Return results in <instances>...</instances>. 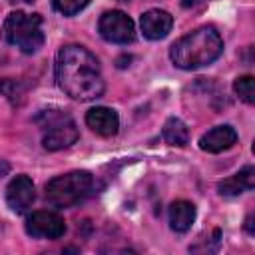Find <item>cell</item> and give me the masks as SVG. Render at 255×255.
<instances>
[{
    "label": "cell",
    "instance_id": "6da1fadb",
    "mask_svg": "<svg viewBox=\"0 0 255 255\" xmlns=\"http://www.w3.org/2000/svg\"><path fill=\"white\" fill-rule=\"evenodd\" d=\"M56 82L66 96L78 102L96 100L106 90L98 58L78 44L60 48L56 56Z\"/></svg>",
    "mask_w": 255,
    "mask_h": 255
},
{
    "label": "cell",
    "instance_id": "7a4b0ae2",
    "mask_svg": "<svg viewBox=\"0 0 255 255\" xmlns=\"http://www.w3.org/2000/svg\"><path fill=\"white\" fill-rule=\"evenodd\" d=\"M221 52L223 40L219 32L211 26H201L173 42L169 48V58L173 66L181 70H197L213 64L221 56Z\"/></svg>",
    "mask_w": 255,
    "mask_h": 255
},
{
    "label": "cell",
    "instance_id": "3957f363",
    "mask_svg": "<svg viewBox=\"0 0 255 255\" xmlns=\"http://www.w3.org/2000/svg\"><path fill=\"white\" fill-rule=\"evenodd\" d=\"M94 189V177L88 171H70L46 183V199L50 205L66 209L82 203Z\"/></svg>",
    "mask_w": 255,
    "mask_h": 255
},
{
    "label": "cell",
    "instance_id": "277c9868",
    "mask_svg": "<svg viewBox=\"0 0 255 255\" xmlns=\"http://www.w3.org/2000/svg\"><path fill=\"white\" fill-rule=\"evenodd\" d=\"M2 36L10 46H16L24 54H34L44 44L42 18L38 14L12 12L4 22Z\"/></svg>",
    "mask_w": 255,
    "mask_h": 255
},
{
    "label": "cell",
    "instance_id": "5b68a950",
    "mask_svg": "<svg viewBox=\"0 0 255 255\" xmlns=\"http://www.w3.org/2000/svg\"><path fill=\"white\" fill-rule=\"evenodd\" d=\"M42 118H44V122H42V128H44L42 143L48 151H58V149H64V147L78 141L80 133H78L76 122L68 114H64V112H44Z\"/></svg>",
    "mask_w": 255,
    "mask_h": 255
},
{
    "label": "cell",
    "instance_id": "8992f818",
    "mask_svg": "<svg viewBox=\"0 0 255 255\" xmlns=\"http://www.w3.org/2000/svg\"><path fill=\"white\" fill-rule=\"evenodd\" d=\"M98 32L104 40H108L112 44H129L135 40L133 20L120 10H110V12L102 14V18L98 22Z\"/></svg>",
    "mask_w": 255,
    "mask_h": 255
},
{
    "label": "cell",
    "instance_id": "52a82bcc",
    "mask_svg": "<svg viewBox=\"0 0 255 255\" xmlns=\"http://www.w3.org/2000/svg\"><path fill=\"white\" fill-rule=\"evenodd\" d=\"M26 233L42 239H60L66 233V221L54 211H34L26 219Z\"/></svg>",
    "mask_w": 255,
    "mask_h": 255
},
{
    "label": "cell",
    "instance_id": "ba28073f",
    "mask_svg": "<svg viewBox=\"0 0 255 255\" xmlns=\"http://www.w3.org/2000/svg\"><path fill=\"white\" fill-rule=\"evenodd\" d=\"M36 199V189L34 183L28 175H16L8 187H6V201L8 207L16 213H24Z\"/></svg>",
    "mask_w": 255,
    "mask_h": 255
},
{
    "label": "cell",
    "instance_id": "9c48e42d",
    "mask_svg": "<svg viewBox=\"0 0 255 255\" xmlns=\"http://www.w3.org/2000/svg\"><path fill=\"white\" fill-rule=\"evenodd\" d=\"M139 26H141V32L147 40H161L171 32L173 18H171L169 12L153 8V10H147V12L141 14Z\"/></svg>",
    "mask_w": 255,
    "mask_h": 255
},
{
    "label": "cell",
    "instance_id": "30bf717a",
    "mask_svg": "<svg viewBox=\"0 0 255 255\" xmlns=\"http://www.w3.org/2000/svg\"><path fill=\"white\" fill-rule=\"evenodd\" d=\"M86 124L92 131H96L98 135L102 137H112L118 133V128H120V118H118V112L112 110V108H92L88 114H86Z\"/></svg>",
    "mask_w": 255,
    "mask_h": 255
},
{
    "label": "cell",
    "instance_id": "8fae6325",
    "mask_svg": "<svg viewBox=\"0 0 255 255\" xmlns=\"http://www.w3.org/2000/svg\"><path fill=\"white\" fill-rule=\"evenodd\" d=\"M235 141H237V131L231 126H215L201 135L199 147L209 153H219L233 147Z\"/></svg>",
    "mask_w": 255,
    "mask_h": 255
},
{
    "label": "cell",
    "instance_id": "7c38bea8",
    "mask_svg": "<svg viewBox=\"0 0 255 255\" xmlns=\"http://www.w3.org/2000/svg\"><path fill=\"white\" fill-rule=\"evenodd\" d=\"M253 187H255V169H253V165L243 167L241 171H237L235 175L223 179L217 185V189H219L221 195H239V193L249 191Z\"/></svg>",
    "mask_w": 255,
    "mask_h": 255
},
{
    "label": "cell",
    "instance_id": "4fadbf2b",
    "mask_svg": "<svg viewBox=\"0 0 255 255\" xmlns=\"http://www.w3.org/2000/svg\"><path fill=\"white\" fill-rule=\"evenodd\" d=\"M195 221V205L189 201H173L169 205V225L177 233H185Z\"/></svg>",
    "mask_w": 255,
    "mask_h": 255
},
{
    "label": "cell",
    "instance_id": "5bb4252c",
    "mask_svg": "<svg viewBox=\"0 0 255 255\" xmlns=\"http://www.w3.org/2000/svg\"><path fill=\"white\" fill-rule=\"evenodd\" d=\"M161 135H163V139H165L169 145H177V147H183V145L189 141L187 126H185L179 118H169V120L163 124Z\"/></svg>",
    "mask_w": 255,
    "mask_h": 255
},
{
    "label": "cell",
    "instance_id": "9a60e30c",
    "mask_svg": "<svg viewBox=\"0 0 255 255\" xmlns=\"http://www.w3.org/2000/svg\"><path fill=\"white\" fill-rule=\"evenodd\" d=\"M233 90L235 94L245 102V104H253L255 102V82L253 76H241L233 82Z\"/></svg>",
    "mask_w": 255,
    "mask_h": 255
},
{
    "label": "cell",
    "instance_id": "2e32d148",
    "mask_svg": "<svg viewBox=\"0 0 255 255\" xmlns=\"http://www.w3.org/2000/svg\"><path fill=\"white\" fill-rule=\"evenodd\" d=\"M88 4L90 0H52V6L64 16H74L80 10H84Z\"/></svg>",
    "mask_w": 255,
    "mask_h": 255
},
{
    "label": "cell",
    "instance_id": "e0dca14e",
    "mask_svg": "<svg viewBox=\"0 0 255 255\" xmlns=\"http://www.w3.org/2000/svg\"><path fill=\"white\" fill-rule=\"evenodd\" d=\"M205 2H209V0H181L183 8H197V6H203Z\"/></svg>",
    "mask_w": 255,
    "mask_h": 255
},
{
    "label": "cell",
    "instance_id": "ac0fdd59",
    "mask_svg": "<svg viewBox=\"0 0 255 255\" xmlns=\"http://www.w3.org/2000/svg\"><path fill=\"white\" fill-rule=\"evenodd\" d=\"M245 229H247V233H249V235H253V233H255V231H253V215H249V217H247V221H245Z\"/></svg>",
    "mask_w": 255,
    "mask_h": 255
},
{
    "label": "cell",
    "instance_id": "d6986e66",
    "mask_svg": "<svg viewBox=\"0 0 255 255\" xmlns=\"http://www.w3.org/2000/svg\"><path fill=\"white\" fill-rule=\"evenodd\" d=\"M122 2H129V0H122Z\"/></svg>",
    "mask_w": 255,
    "mask_h": 255
}]
</instances>
